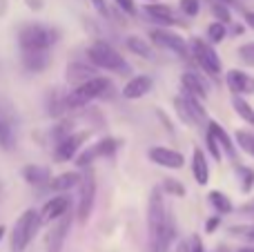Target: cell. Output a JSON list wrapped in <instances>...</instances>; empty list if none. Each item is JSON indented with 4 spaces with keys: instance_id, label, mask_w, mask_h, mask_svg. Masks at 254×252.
<instances>
[{
    "instance_id": "cell-14",
    "label": "cell",
    "mask_w": 254,
    "mask_h": 252,
    "mask_svg": "<svg viewBox=\"0 0 254 252\" xmlns=\"http://www.w3.org/2000/svg\"><path fill=\"white\" fill-rule=\"evenodd\" d=\"M69 210V199L65 194H58L54 199H49L47 203L43 205L40 210V223H52V221H58L63 214H67Z\"/></svg>"
},
{
    "instance_id": "cell-15",
    "label": "cell",
    "mask_w": 254,
    "mask_h": 252,
    "mask_svg": "<svg viewBox=\"0 0 254 252\" xmlns=\"http://www.w3.org/2000/svg\"><path fill=\"white\" fill-rule=\"evenodd\" d=\"M152 85H154V80L149 78V76H145V74L134 76V78L127 80V85L123 87V96L127 101H138V98H143L145 94H149Z\"/></svg>"
},
{
    "instance_id": "cell-41",
    "label": "cell",
    "mask_w": 254,
    "mask_h": 252,
    "mask_svg": "<svg viewBox=\"0 0 254 252\" xmlns=\"http://www.w3.org/2000/svg\"><path fill=\"white\" fill-rule=\"evenodd\" d=\"M239 214H243V217H250V219H254V199H250L248 203H243L241 208H239Z\"/></svg>"
},
{
    "instance_id": "cell-18",
    "label": "cell",
    "mask_w": 254,
    "mask_h": 252,
    "mask_svg": "<svg viewBox=\"0 0 254 252\" xmlns=\"http://www.w3.org/2000/svg\"><path fill=\"white\" fill-rule=\"evenodd\" d=\"M207 129L212 132V136H214V141L219 143V147H221V152H223L228 159H232V161H237V145L232 143V138H230V134L225 132L223 127H221L216 121H210L207 123Z\"/></svg>"
},
{
    "instance_id": "cell-32",
    "label": "cell",
    "mask_w": 254,
    "mask_h": 252,
    "mask_svg": "<svg viewBox=\"0 0 254 252\" xmlns=\"http://www.w3.org/2000/svg\"><path fill=\"white\" fill-rule=\"evenodd\" d=\"M210 9H212V13H214L216 20L225 22V25H230V22H232V16H230V7H228V4L219 2V0H212Z\"/></svg>"
},
{
    "instance_id": "cell-8",
    "label": "cell",
    "mask_w": 254,
    "mask_h": 252,
    "mask_svg": "<svg viewBox=\"0 0 254 252\" xmlns=\"http://www.w3.org/2000/svg\"><path fill=\"white\" fill-rule=\"evenodd\" d=\"M149 38L156 47H163L167 52H174L179 58H188L190 56V47L185 43V38H181L176 31H172L170 27H156L149 31Z\"/></svg>"
},
{
    "instance_id": "cell-20",
    "label": "cell",
    "mask_w": 254,
    "mask_h": 252,
    "mask_svg": "<svg viewBox=\"0 0 254 252\" xmlns=\"http://www.w3.org/2000/svg\"><path fill=\"white\" fill-rule=\"evenodd\" d=\"M96 76V67L94 65H87V63H80V61H74L67 65V80L71 85H80L85 80L94 78Z\"/></svg>"
},
{
    "instance_id": "cell-13",
    "label": "cell",
    "mask_w": 254,
    "mask_h": 252,
    "mask_svg": "<svg viewBox=\"0 0 254 252\" xmlns=\"http://www.w3.org/2000/svg\"><path fill=\"white\" fill-rule=\"evenodd\" d=\"M52 65L49 49H22V67L31 74H40Z\"/></svg>"
},
{
    "instance_id": "cell-34",
    "label": "cell",
    "mask_w": 254,
    "mask_h": 252,
    "mask_svg": "<svg viewBox=\"0 0 254 252\" xmlns=\"http://www.w3.org/2000/svg\"><path fill=\"white\" fill-rule=\"evenodd\" d=\"M161 190L167 192V194H172V196H183L185 194V188L181 186V181H176V179H165L163 186H161Z\"/></svg>"
},
{
    "instance_id": "cell-19",
    "label": "cell",
    "mask_w": 254,
    "mask_h": 252,
    "mask_svg": "<svg viewBox=\"0 0 254 252\" xmlns=\"http://www.w3.org/2000/svg\"><path fill=\"white\" fill-rule=\"evenodd\" d=\"M181 85H183V92L190 94V96L198 98V101H205L207 98L205 83H203V80L198 78V74H194V71H183V74H181Z\"/></svg>"
},
{
    "instance_id": "cell-9",
    "label": "cell",
    "mask_w": 254,
    "mask_h": 252,
    "mask_svg": "<svg viewBox=\"0 0 254 252\" xmlns=\"http://www.w3.org/2000/svg\"><path fill=\"white\" fill-rule=\"evenodd\" d=\"M119 138H103V141H98L96 145H89L87 150L78 152L76 154V165L78 168H89V165L94 163V159H98V156H112L116 150H119Z\"/></svg>"
},
{
    "instance_id": "cell-30",
    "label": "cell",
    "mask_w": 254,
    "mask_h": 252,
    "mask_svg": "<svg viewBox=\"0 0 254 252\" xmlns=\"http://www.w3.org/2000/svg\"><path fill=\"white\" fill-rule=\"evenodd\" d=\"M225 36H228L225 22L214 20L210 27H207V38H210V43H212V45H216V43H221V40H225Z\"/></svg>"
},
{
    "instance_id": "cell-29",
    "label": "cell",
    "mask_w": 254,
    "mask_h": 252,
    "mask_svg": "<svg viewBox=\"0 0 254 252\" xmlns=\"http://www.w3.org/2000/svg\"><path fill=\"white\" fill-rule=\"evenodd\" d=\"M174 107H176V114H179V119L183 121L185 125H190V127H196V121L192 119V114H190L188 105H185V98L183 96H176L174 98Z\"/></svg>"
},
{
    "instance_id": "cell-7",
    "label": "cell",
    "mask_w": 254,
    "mask_h": 252,
    "mask_svg": "<svg viewBox=\"0 0 254 252\" xmlns=\"http://www.w3.org/2000/svg\"><path fill=\"white\" fill-rule=\"evenodd\" d=\"M80 194H78V210H76V217L80 223H87L89 214L94 210V201H96V177L94 172L87 168V172L80 177Z\"/></svg>"
},
{
    "instance_id": "cell-45",
    "label": "cell",
    "mask_w": 254,
    "mask_h": 252,
    "mask_svg": "<svg viewBox=\"0 0 254 252\" xmlns=\"http://www.w3.org/2000/svg\"><path fill=\"white\" fill-rule=\"evenodd\" d=\"M243 20H246V25L250 27V29H254V11H246V13H243Z\"/></svg>"
},
{
    "instance_id": "cell-28",
    "label": "cell",
    "mask_w": 254,
    "mask_h": 252,
    "mask_svg": "<svg viewBox=\"0 0 254 252\" xmlns=\"http://www.w3.org/2000/svg\"><path fill=\"white\" fill-rule=\"evenodd\" d=\"M183 98H185V105H188L192 119L196 121V125L203 123V121H205V110H203L201 101H198V98H194V96H190V94H183Z\"/></svg>"
},
{
    "instance_id": "cell-22",
    "label": "cell",
    "mask_w": 254,
    "mask_h": 252,
    "mask_svg": "<svg viewBox=\"0 0 254 252\" xmlns=\"http://www.w3.org/2000/svg\"><path fill=\"white\" fill-rule=\"evenodd\" d=\"M192 172H194V179H196L198 186H207V183H210V163H207V159H205L201 147H194Z\"/></svg>"
},
{
    "instance_id": "cell-1",
    "label": "cell",
    "mask_w": 254,
    "mask_h": 252,
    "mask_svg": "<svg viewBox=\"0 0 254 252\" xmlns=\"http://www.w3.org/2000/svg\"><path fill=\"white\" fill-rule=\"evenodd\" d=\"M147 230H149V250L152 252H167L174 241V221L170 219L163 203V190L154 188L147 203Z\"/></svg>"
},
{
    "instance_id": "cell-36",
    "label": "cell",
    "mask_w": 254,
    "mask_h": 252,
    "mask_svg": "<svg viewBox=\"0 0 254 252\" xmlns=\"http://www.w3.org/2000/svg\"><path fill=\"white\" fill-rule=\"evenodd\" d=\"M181 9H183L185 16L194 18L198 11H201V2H198V0H181Z\"/></svg>"
},
{
    "instance_id": "cell-43",
    "label": "cell",
    "mask_w": 254,
    "mask_h": 252,
    "mask_svg": "<svg viewBox=\"0 0 254 252\" xmlns=\"http://www.w3.org/2000/svg\"><path fill=\"white\" fill-rule=\"evenodd\" d=\"M92 4L96 7V11L101 13V16H107V4H105V0H92Z\"/></svg>"
},
{
    "instance_id": "cell-4",
    "label": "cell",
    "mask_w": 254,
    "mask_h": 252,
    "mask_svg": "<svg viewBox=\"0 0 254 252\" xmlns=\"http://www.w3.org/2000/svg\"><path fill=\"white\" fill-rule=\"evenodd\" d=\"M61 38V31L52 25L29 22L18 29V43L22 49H52Z\"/></svg>"
},
{
    "instance_id": "cell-11",
    "label": "cell",
    "mask_w": 254,
    "mask_h": 252,
    "mask_svg": "<svg viewBox=\"0 0 254 252\" xmlns=\"http://www.w3.org/2000/svg\"><path fill=\"white\" fill-rule=\"evenodd\" d=\"M147 156L152 159V163L161 165V168H167V170H181L185 163L183 154L172 147H163V145H156L147 152Z\"/></svg>"
},
{
    "instance_id": "cell-17",
    "label": "cell",
    "mask_w": 254,
    "mask_h": 252,
    "mask_svg": "<svg viewBox=\"0 0 254 252\" xmlns=\"http://www.w3.org/2000/svg\"><path fill=\"white\" fill-rule=\"evenodd\" d=\"M145 13L152 18L156 25H163V27H174L179 25V18L172 13V9L167 4H161V2H147L145 4Z\"/></svg>"
},
{
    "instance_id": "cell-33",
    "label": "cell",
    "mask_w": 254,
    "mask_h": 252,
    "mask_svg": "<svg viewBox=\"0 0 254 252\" xmlns=\"http://www.w3.org/2000/svg\"><path fill=\"white\" fill-rule=\"evenodd\" d=\"M237 172H239V181H241V192H246V194H248V192L254 188V170L239 165Z\"/></svg>"
},
{
    "instance_id": "cell-48",
    "label": "cell",
    "mask_w": 254,
    "mask_h": 252,
    "mask_svg": "<svg viewBox=\"0 0 254 252\" xmlns=\"http://www.w3.org/2000/svg\"><path fill=\"white\" fill-rule=\"evenodd\" d=\"M237 252H254V248H250V246H248V248H239Z\"/></svg>"
},
{
    "instance_id": "cell-42",
    "label": "cell",
    "mask_w": 254,
    "mask_h": 252,
    "mask_svg": "<svg viewBox=\"0 0 254 252\" xmlns=\"http://www.w3.org/2000/svg\"><path fill=\"white\" fill-rule=\"evenodd\" d=\"M25 4L31 9V11H43L45 0H25Z\"/></svg>"
},
{
    "instance_id": "cell-44",
    "label": "cell",
    "mask_w": 254,
    "mask_h": 252,
    "mask_svg": "<svg viewBox=\"0 0 254 252\" xmlns=\"http://www.w3.org/2000/svg\"><path fill=\"white\" fill-rule=\"evenodd\" d=\"M192 252H205V248H203L201 237H196V235L192 237Z\"/></svg>"
},
{
    "instance_id": "cell-26",
    "label": "cell",
    "mask_w": 254,
    "mask_h": 252,
    "mask_svg": "<svg viewBox=\"0 0 254 252\" xmlns=\"http://www.w3.org/2000/svg\"><path fill=\"white\" fill-rule=\"evenodd\" d=\"M207 199H210V203L214 205L216 212H219V214H230V212L234 210L232 201H230V199H228V194H223L221 190H212Z\"/></svg>"
},
{
    "instance_id": "cell-12",
    "label": "cell",
    "mask_w": 254,
    "mask_h": 252,
    "mask_svg": "<svg viewBox=\"0 0 254 252\" xmlns=\"http://www.w3.org/2000/svg\"><path fill=\"white\" fill-rule=\"evenodd\" d=\"M69 228H71V214H63V217L58 219L56 228L49 232L45 252H63L65 241H67V235H69Z\"/></svg>"
},
{
    "instance_id": "cell-23",
    "label": "cell",
    "mask_w": 254,
    "mask_h": 252,
    "mask_svg": "<svg viewBox=\"0 0 254 252\" xmlns=\"http://www.w3.org/2000/svg\"><path fill=\"white\" fill-rule=\"evenodd\" d=\"M80 177H83L80 172H63V174H58L56 179H52V181H49V188H52V190H56V192L71 190V188H76L80 183Z\"/></svg>"
},
{
    "instance_id": "cell-51",
    "label": "cell",
    "mask_w": 254,
    "mask_h": 252,
    "mask_svg": "<svg viewBox=\"0 0 254 252\" xmlns=\"http://www.w3.org/2000/svg\"><path fill=\"white\" fill-rule=\"evenodd\" d=\"M147 2H158V0H147Z\"/></svg>"
},
{
    "instance_id": "cell-39",
    "label": "cell",
    "mask_w": 254,
    "mask_h": 252,
    "mask_svg": "<svg viewBox=\"0 0 254 252\" xmlns=\"http://www.w3.org/2000/svg\"><path fill=\"white\" fill-rule=\"evenodd\" d=\"M219 226H221V214L210 217V219H207V223H205V232H207V235H212V232H214Z\"/></svg>"
},
{
    "instance_id": "cell-5",
    "label": "cell",
    "mask_w": 254,
    "mask_h": 252,
    "mask_svg": "<svg viewBox=\"0 0 254 252\" xmlns=\"http://www.w3.org/2000/svg\"><path fill=\"white\" fill-rule=\"evenodd\" d=\"M40 223V212H36L34 208L25 210V212L18 217V221L13 223L11 230V252H25L27 246L31 244V239L36 237Z\"/></svg>"
},
{
    "instance_id": "cell-10",
    "label": "cell",
    "mask_w": 254,
    "mask_h": 252,
    "mask_svg": "<svg viewBox=\"0 0 254 252\" xmlns=\"http://www.w3.org/2000/svg\"><path fill=\"white\" fill-rule=\"evenodd\" d=\"M87 138H89V132H71L69 136H65L63 141H58L56 152H54L56 161H71L80 152V147L87 143Z\"/></svg>"
},
{
    "instance_id": "cell-6",
    "label": "cell",
    "mask_w": 254,
    "mask_h": 252,
    "mask_svg": "<svg viewBox=\"0 0 254 252\" xmlns=\"http://www.w3.org/2000/svg\"><path fill=\"white\" fill-rule=\"evenodd\" d=\"M192 54L207 76L219 78L221 76V58H219V54L214 52L212 43H205L203 38H192Z\"/></svg>"
},
{
    "instance_id": "cell-37",
    "label": "cell",
    "mask_w": 254,
    "mask_h": 252,
    "mask_svg": "<svg viewBox=\"0 0 254 252\" xmlns=\"http://www.w3.org/2000/svg\"><path fill=\"white\" fill-rule=\"evenodd\" d=\"M239 56H241L248 65L254 67V43H248V45H243V47H239Z\"/></svg>"
},
{
    "instance_id": "cell-38",
    "label": "cell",
    "mask_w": 254,
    "mask_h": 252,
    "mask_svg": "<svg viewBox=\"0 0 254 252\" xmlns=\"http://www.w3.org/2000/svg\"><path fill=\"white\" fill-rule=\"evenodd\" d=\"M230 232L232 235H241V237H248V239H252L254 241V226H234V228H230Z\"/></svg>"
},
{
    "instance_id": "cell-35",
    "label": "cell",
    "mask_w": 254,
    "mask_h": 252,
    "mask_svg": "<svg viewBox=\"0 0 254 252\" xmlns=\"http://www.w3.org/2000/svg\"><path fill=\"white\" fill-rule=\"evenodd\" d=\"M205 143H207V150H210L212 159H214V161H221V159H223V152H221L219 143L214 141V136H212V132H210V129H207V132H205Z\"/></svg>"
},
{
    "instance_id": "cell-49",
    "label": "cell",
    "mask_w": 254,
    "mask_h": 252,
    "mask_svg": "<svg viewBox=\"0 0 254 252\" xmlns=\"http://www.w3.org/2000/svg\"><path fill=\"white\" fill-rule=\"evenodd\" d=\"M4 232H7V228H4V226H0V241H2V237H4Z\"/></svg>"
},
{
    "instance_id": "cell-24",
    "label": "cell",
    "mask_w": 254,
    "mask_h": 252,
    "mask_svg": "<svg viewBox=\"0 0 254 252\" xmlns=\"http://www.w3.org/2000/svg\"><path fill=\"white\" fill-rule=\"evenodd\" d=\"M13 143H16V132H13V125H11V121L7 119V114L0 110V147L9 152L13 147Z\"/></svg>"
},
{
    "instance_id": "cell-31",
    "label": "cell",
    "mask_w": 254,
    "mask_h": 252,
    "mask_svg": "<svg viewBox=\"0 0 254 252\" xmlns=\"http://www.w3.org/2000/svg\"><path fill=\"white\" fill-rule=\"evenodd\" d=\"M237 145L241 147L243 152H248L250 156H254V132L239 129V132H237Z\"/></svg>"
},
{
    "instance_id": "cell-47",
    "label": "cell",
    "mask_w": 254,
    "mask_h": 252,
    "mask_svg": "<svg viewBox=\"0 0 254 252\" xmlns=\"http://www.w3.org/2000/svg\"><path fill=\"white\" fill-rule=\"evenodd\" d=\"M219 2H223V4H228V7H237V0H219Z\"/></svg>"
},
{
    "instance_id": "cell-25",
    "label": "cell",
    "mask_w": 254,
    "mask_h": 252,
    "mask_svg": "<svg viewBox=\"0 0 254 252\" xmlns=\"http://www.w3.org/2000/svg\"><path fill=\"white\" fill-rule=\"evenodd\" d=\"M125 45H127V49H129L131 54H136V56L154 58V52H152V47H149V43L145 38H140V36H127Z\"/></svg>"
},
{
    "instance_id": "cell-40",
    "label": "cell",
    "mask_w": 254,
    "mask_h": 252,
    "mask_svg": "<svg viewBox=\"0 0 254 252\" xmlns=\"http://www.w3.org/2000/svg\"><path fill=\"white\" fill-rule=\"evenodd\" d=\"M116 4H119L121 9H123L125 13H129V16H134L136 13V7H134V0H116Z\"/></svg>"
},
{
    "instance_id": "cell-16",
    "label": "cell",
    "mask_w": 254,
    "mask_h": 252,
    "mask_svg": "<svg viewBox=\"0 0 254 252\" xmlns=\"http://www.w3.org/2000/svg\"><path fill=\"white\" fill-rule=\"evenodd\" d=\"M225 83H228L230 92L239 94V96H243V94H248V92H254V78H250V76L241 69H230L228 74H225Z\"/></svg>"
},
{
    "instance_id": "cell-2",
    "label": "cell",
    "mask_w": 254,
    "mask_h": 252,
    "mask_svg": "<svg viewBox=\"0 0 254 252\" xmlns=\"http://www.w3.org/2000/svg\"><path fill=\"white\" fill-rule=\"evenodd\" d=\"M87 58L98 69H107L114 74H131V67L127 65V61L105 40H94L87 47Z\"/></svg>"
},
{
    "instance_id": "cell-3",
    "label": "cell",
    "mask_w": 254,
    "mask_h": 252,
    "mask_svg": "<svg viewBox=\"0 0 254 252\" xmlns=\"http://www.w3.org/2000/svg\"><path fill=\"white\" fill-rule=\"evenodd\" d=\"M107 92H112V80L105 78V76H94V78L76 85L74 92L65 94L67 110H80V107H85L87 103L107 96Z\"/></svg>"
},
{
    "instance_id": "cell-21",
    "label": "cell",
    "mask_w": 254,
    "mask_h": 252,
    "mask_svg": "<svg viewBox=\"0 0 254 252\" xmlns=\"http://www.w3.org/2000/svg\"><path fill=\"white\" fill-rule=\"evenodd\" d=\"M22 179L34 188H43L49 186V181H52V170L43 168V165H27V168H22Z\"/></svg>"
},
{
    "instance_id": "cell-50",
    "label": "cell",
    "mask_w": 254,
    "mask_h": 252,
    "mask_svg": "<svg viewBox=\"0 0 254 252\" xmlns=\"http://www.w3.org/2000/svg\"><path fill=\"white\" fill-rule=\"evenodd\" d=\"M185 250V246H181V248H179V252H183Z\"/></svg>"
},
{
    "instance_id": "cell-46",
    "label": "cell",
    "mask_w": 254,
    "mask_h": 252,
    "mask_svg": "<svg viewBox=\"0 0 254 252\" xmlns=\"http://www.w3.org/2000/svg\"><path fill=\"white\" fill-rule=\"evenodd\" d=\"M4 11H7V0H0V16H4Z\"/></svg>"
},
{
    "instance_id": "cell-27",
    "label": "cell",
    "mask_w": 254,
    "mask_h": 252,
    "mask_svg": "<svg viewBox=\"0 0 254 252\" xmlns=\"http://www.w3.org/2000/svg\"><path fill=\"white\" fill-rule=\"evenodd\" d=\"M232 107H234V112H237L239 116H241L246 123H250L254 125V110H252V105L246 101L243 96H239V94H234V98H232Z\"/></svg>"
}]
</instances>
